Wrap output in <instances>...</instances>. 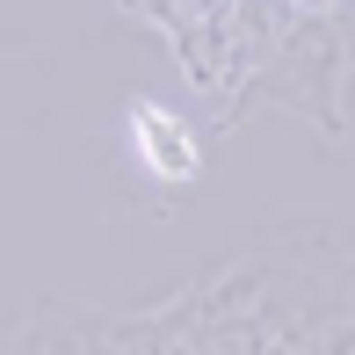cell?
<instances>
[{"label": "cell", "instance_id": "6da1fadb", "mask_svg": "<svg viewBox=\"0 0 355 355\" xmlns=\"http://www.w3.org/2000/svg\"><path fill=\"white\" fill-rule=\"evenodd\" d=\"M131 145H138V159L159 174V182H189V174H196V138H189L167 109H153V102L131 109Z\"/></svg>", "mask_w": 355, "mask_h": 355}]
</instances>
